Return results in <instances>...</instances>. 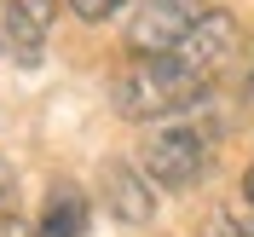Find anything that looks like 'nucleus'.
I'll list each match as a JSON object with an SVG mask.
<instances>
[{"mask_svg":"<svg viewBox=\"0 0 254 237\" xmlns=\"http://www.w3.org/2000/svg\"><path fill=\"white\" fill-rule=\"evenodd\" d=\"M243 203H249V214H254V168H249V179H243Z\"/></svg>","mask_w":254,"mask_h":237,"instance_id":"10","label":"nucleus"},{"mask_svg":"<svg viewBox=\"0 0 254 237\" xmlns=\"http://www.w3.org/2000/svg\"><path fill=\"white\" fill-rule=\"evenodd\" d=\"M52 23V0H0V52L17 64H41Z\"/></svg>","mask_w":254,"mask_h":237,"instance_id":"4","label":"nucleus"},{"mask_svg":"<svg viewBox=\"0 0 254 237\" xmlns=\"http://www.w3.org/2000/svg\"><path fill=\"white\" fill-rule=\"evenodd\" d=\"M208 157H214V139H208L202 127H162V133H150L144 139V179H156V185L168 191H185L202 179Z\"/></svg>","mask_w":254,"mask_h":237,"instance_id":"2","label":"nucleus"},{"mask_svg":"<svg viewBox=\"0 0 254 237\" xmlns=\"http://www.w3.org/2000/svg\"><path fill=\"white\" fill-rule=\"evenodd\" d=\"M127 0H69V12L75 17H87V23H98V17H110V12H122Z\"/></svg>","mask_w":254,"mask_h":237,"instance_id":"8","label":"nucleus"},{"mask_svg":"<svg viewBox=\"0 0 254 237\" xmlns=\"http://www.w3.org/2000/svg\"><path fill=\"white\" fill-rule=\"evenodd\" d=\"M208 237H254V220H237V214H214V220H208Z\"/></svg>","mask_w":254,"mask_h":237,"instance_id":"7","label":"nucleus"},{"mask_svg":"<svg viewBox=\"0 0 254 237\" xmlns=\"http://www.w3.org/2000/svg\"><path fill=\"white\" fill-rule=\"evenodd\" d=\"M41 237H87V197L75 185H58L41 214Z\"/></svg>","mask_w":254,"mask_h":237,"instance_id":"6","label":"nucleus"},{"mask_svg":"<svg viewBox=\"0 0 254 237\" xmlns=\"http://www.w3.org/2000/svg\"><path fill=\"white\" fill-rule=\"evenodd\" d=\"M0 237H29V232H23L17 220H6V226H0Z\"/></svg>","mask_w":254,"mask_h":237,"instance_id":"11","label":"nucleus"},{"mask_svg":"<svg viewBox=\"0 0 254 237\" xmlns=\"http://www.w3.org/2000/svg\"><path fill=\"white\" fill-rule=\"evenodd\" d=\"M104 197H110L116 220H127V226L150 220V185H144L133 168H122V162H110V168H104Z\"/></svg>","mask_w":254,"mask_h":237,"instance_id":"5","label":"nucleus"},{"mask_svg":"<svg viewBox=\"0 0 254 237\" xmlns=\"http://www.w3.org/2000/svg\"><path fill=\"white\" fill-rule=\"evenodd\" d=\"M12 203H17V174H12V162L0 157V226H6V214H12Z\"/></svg>","mask_w":254,"mask_h":237,"instance_id":"9","label":"nucleus"},{"mask_svg":"<svg viewBox=\"0 0 254 237\" xmlns=\"http://www.w3.org/2000/svg\"><path fill=\"white\" fill-rule=\"evenodd\" d=\"M231 47H237L231 12H208L179 47L156 52V58H133L122 76H116V110H122L127 122H156V116L190 110V104L220 81Z\"/></svg>","mask_w":254,"mask_h":237,"instance_id":"1","label":"nucleus"},{"mask_svg":"<svg viewBox=\"0 0 254 237\" xmlns=\"http://www.w3.org/2000/svg\"><path fill=\"white\" fill-rule=\"evenodd\" d=\"M202 17L208 0H139V12L127 23V47H133V58H156V52L179 47Z\"/></svg>","mask_w":254,"mask_h":237,"instance_id":"3","label":"nucleus"}]
</instances>
